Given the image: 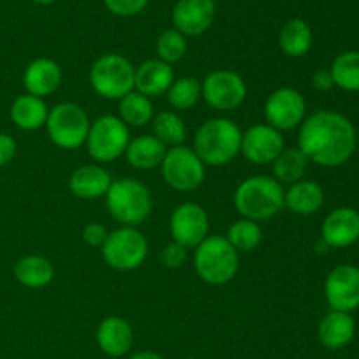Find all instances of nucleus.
<instances>
[{"instance_id": "obj_14", "label": "nucleus", "mask_w": 359, "mask_h": 359, "mask_svg": "<svg viewBox=\"0 0 359 359\" xmlns=\"http://www.w3.org/2000/svg\"><path fill=\"white\" fill-rule=\"evenodd\" d=\"M325 297L332 311L354 312L359 309V269L354 265H340L328 273L325 283Z\"/></svg>"}, {"instance_id": "obj_35", "label": "nucleus", "mask_w": 359, "mask_h": 359, "mask_svg": "<svg viewBox=\"0 0 359 359\" xmlns=\"http://www.w3.org/2000/svg\"><path fill=\"white\" fill-rule=\"evenodd\" d=\"M147 4L149 0H104V6L107 7L109 13L121 18L137 16L146 9Z\"/></svg>"}, {"instance_id": "obj_2", "label": "nucleus", "mask_w": 359, "mask_h": 359, "mask_svg": "<svg viewBox=\"0 0 359 359\" xmlns=\"http://www.w3.org/2000/svg\"><path fill=\"white\" fill-rule=\"evenodd\" d=\"M242 132L231 119H207L196 130L193 151L209 167H223L241 154Z\"/></svg>"}, {"instance_id": "obj_20", "label": "nucleus", "mask_w": 359, "mask_h": 359, "mask_svg": "<svg viewBox=\"0 0 359 359\" xmlns=\"http://www.w3.org/2000/svg\"><path fill=\"white\" fill-rule=\"evenodd\" d=\"M174 69L161 60H146L135 69V91L144 97H161L174 83Z\"/></svg>"}, {"instance_id": "obj_21", "label": "nucleus", "mask_w": 359, "mask_h": 359, "mask_svg": "<svg viewBox=\"0 0 359 359\" xmlns=\"http://www.w3.org/2000/svg\"><path fill=\"white\" fill-rule=\"evenodd\" d=\"M112 177L100 165H84L70 175L69 188L74 196L81 200H97L107 195Z\"/></svg>"}, {"instance_id": "obj_19", "label": "nucleus", "mask_w": 359, "mask_h": 359, "mask_svg": "<svg viewBox=\"0 0 359 359\" xmlns=\"http://www.w3.org/2000/svg\"><path fill=\"white\" fill-rule=\"evenodd\" d=\"M62 69L51 58H37L28 63L23 74V84L28 95L44 98L55 93L62 84Z\"/></svg>"}, {"instance_id": "obj_39", "label": "nucleus", "mask_w": 359, "mask_h": 359, "mask_svg": "<svg viewBox=\"0 0 359 359\" xmlns=\"http://www.w3.org/2000/svg\"><path fill=\"white\" fill-rule=\"evenodd\" d=\"M312 86H314L318 91L332 90V88L335 86V83H333L332 72H330V70H326V69L316 70L314 76H312Z\"/></svg>"}, {"instance_id": "obj_26", "label": "nucleus", "mask_w": 359, "mask_h": 359, "mask_svg": "<svg viewBox=\"0 0 359 359\" xmlns=\"http://www.w3.org/2000/svg\"><path fill=\"white\" fill-rule=\"evenodd\" d=\"M49 109L42 98L34 95H20L11 105V119L18 128L25 132H35V130L46 126Z\"/></svg>"}, {"instance_id": "obj_10", "label": "nucleus", "mask_w": 359, "mask_h": 359, "mask_svg": "<svg viewBox=\"0 0 359 359\" xmlns=\"http://www.w3.org/2000/svg\"><path fill=\"white\" fill-rule=\"evenodd\" d=\"M163 181L175 191H195L205 179V165L186 146L170 147L160 165Z\"/></svg>"}, {"instance_id": "obj_37", "label": "nucleus", "mask_w": 359, "mask_h": 359, "mask_svg": "<svg viewBox=\"0 0 359 359\" xmlns=\"http://www.w3.org/2000/svg\"><path fill=\"white\" fill-rule=\"evenodd\" d=\"M109 237V230L100 223H88L83 228V241L90 248H102Z\"/></svg>"}, {"instance_id": "obj_41", "label": "nucleus", "mask_w": 359, "mask_h": 359, "mask_svg": "<svg viewBox=\"0 0 359 359\" xmlns=\"http://www.w3.org/2000/svg\"><path fill=\"white\" fill-rule=\"evenodd\" d=\"M35 4H39V6H49V4L56 2V0H34Z\"/></svg>"}, {"instance_id": "obj_8", "label": "nucleus", "mask_w": 359, "mask_h": 359, "mask_svg": "<svg viewBox=\"0 0 359 359\" xmlns=\"http://www.w3.org/2000/svg\"><path fill=\"white\" fill-rule=\"evenodd\" d=\"M100 249L102 258L111 269L118 272H132L146 262L149 244L142 231L135 226H121L109 233Z\"/></svg>"}, {"instance_id": "obj_16", "label": "nucleus", "mask_w": 359, "mask_h": 359, "mask_svg": "<svg viewBox=\"0 0 359 359\" xmlns=\"http://www.w3.org/2000/svg\"><path fill=\"white\" fill-rule=\"evenodd\" d=\"M216 18V0H177L172 11V23L182 35L198 37L205 34Z\"/></svg>"}, {"instance_id": "obj_25", "label": "nucleus", "mask_w": 359, "mask_h": 359, "mask_svg": "<svg viewBox=\"0 0 359 359\" xmlns=\"http://www.w3.org/2000/svg\"><path fill=\"white\" fill-rule=\"evenodd\" d=\"M167 154V146L161 144L154 135H139L130 140L125 151L126 161L135 170H153L160 167Z\"/></svg>"}, {"instance_id": "obj_7", "label": "nucleus", "mask_w": 359, "mask_h": 359, "mask_svg": "<svg viewBox=\"0 0 359 359\" xmlns=\"http://www.w3.org/2000/svg\"><path fill=\"white\" fill-rule=\"evenodd\" d=\"M91 121L86 111L72 102H62L49 111L46 132L60 149L74 151L86 144Z\"/></svg>"}, {"instance_id": "obj_13", "label": "nucleus", "mask_w": 359, "mask_h": 359, "mask_svg": "<svg viewBox=\"0 0 359 359\" xmlns=\"http://www.w3.org/2000/svg\"><path fill=\"white\" fill-rule=\"evenodd\" d=\"M170 235L182 248H198L209 237V216L205 209L195 202H184L174 209L170 216Z\"/></svg>"}, {"instance_id": "obj_6", "label": "nucleus", "mask_w": 359, "mask_h": 359, "mask_svg": "<svg viewBox=\"0 0 359 359\" xmlns=\"http://www.w3.org/2000/svg\"><path fill=\"white\" fill-rule=\"evenodd\" d=\"M90 84L102 98L121 100L135 90V67L118 53L102 55L91 65Z\"/></svg>"}, {"instance_id": "obj_30", "label": "nucleus", "mask_w": 359, "mask_h": 359, "mask_svg": "<svg viewBox=\"0 0 359 359\" xmlns=\"http://www.w3.org/2000/svg\"><path fill=\"white\" fill-rule=\"evenodd\" d=\"M153 135L165 146H184L188 130L177 112L163 111L153 118Z\"/></svg>"}, {"instance_id": "obj_23", "label": "nucleus", "mask_w": 359, "mask_h": 359, "mask_svg": "<svg viewBox=\"0 0 359 359\" xmlns=\"http://www.w3.org/2000/svg\"><path fill=\"white\" fill-rule=\"evenodd\" d=\"M325 203V191L314 181H298L284 191V205L294 214L311 216L316 214Z\"/></svg>"}, {"instance_id": "obj_32", "label": "nucleus", "mask_w": 359, "mask_h": 359, "mask_svg": "<svg viewBox=\"0 0 359 359\" xmlns=\"http://www.w3.org/2000/svg\"><path fill=\"white\" fill-rule=\"evenodd\" d=\"M226 241L233 245L237 252H249L255 251L263 241V230L256 221L242 219L235 221L230 228H228Z\"/></svg>"}, {"instance_id": "obj_1", "label": "nucleus", "mask_w": 359, "mask_h": 359, "mask_svg": "<svg viewBox=\"0 0 359 359\" xmlns=\"http://www.w3.org/2000/svg\"><path fill=\"white\" fill-rule=\"evenodd\" d=\"M358 146L354 125L333 111H319L304 119L298 132V149L321 167H340L351 160Z\"/></svg>"}, {"instance_id": "obj_34", "label": "nucleus", "mask_w": 359, "mask_h": 359, "mask_svg": "<svg viewBox=\"0 0 359 359\" xmlns=\"http://www.w3.org/2000/svg\"><path fill=\"white\" fill-rule=\"evenodd\" d=\"M186 51H188V42H186V37L181 32L175 30V28H168V30L161 32L156 41L158 60L172 65V63L184 58Z\"/></svg>"}, {"instance_id": "obj_38", "label": "nucleus", "mask_w": 359, "mask_h": 359, "mask_svg": "<svg viewBox=\"0 0 359 359\" xmlns=\"http://www.w3.org/2000/svg\"><path fill=\"white\" fill-rule=\"evenodd\" d=\"M16 140L7 133H0V167H6L16 156Z\"/></svg>"}, {"instance_id": "obj_3", "label": "nucleus", "mask_w": 359, "mask_h": 359, "mask_svg": "<svg viewBox=\"0 0 359 359\" xmlns=\"http://www.w3.org/2000/svg\"><path fill=\"white\" fill-rule=\"evenodd\" d=\"M233 203L242 217L259 223L283 210L284 188L270 175H252L237 186Z\"/></svg>"}, {"instance_id": "obj_27", "label": "nucleus", "mask_w": 359, "mask_h": 359, "mask_svg": "<svg viewBox=\"0 0 359 359\" xmlns=\"http://www.w3.org/2000/svg\"><path fill=\"white\" fill-rule=\"evenodd\" d=\"M312 41H314V35H312L311 27L307 21L300 18L286 21L279 32V46L284 55L290 58H300L307 55L312 48Z\"/></svg>"}, {"instance_id": "obj_18", "label": "nucleus", "mask_w": 359, "mask_h": 359, "mask_svg": "<svg viewBox=\"0 0 359 359\" xmlns=\"http://www.w3.org/2000/svg\"><path fill=\"white\" fill-rule=\"evenodd\" d=\"M97 344L104 354L111 358H123L133 346V330L126 319L109 316L102 319L97 328Z\"/></svg>"}, {"instance_id": "obj_28", "label": "nucleus", "mask_w": 359, "mask_h": 359, "mask_svg": "<svg viewBox=\"0 0 359 359\" xmlns=\"http://www.w3.org/2000/svg\"><path fill=\"white\" fill-rule=\"evenodd\" d=\"M311 161L298 147H284L283 153L272 163V177L280 184H294L302 181Z\"/></svg>"}, {"instance_id": "obj_17", "label": "nucleus", "mask_w": 359, "mask_h": 359, "mask_svg": "<svg viewBox=\"0 0 359 359\" xmlns=\"http://www.w3.org/2000/svg\"><path fill=\"white\" fill-rule=\"evenodd\" d=\"M321 238L328 248H349L359 241V212L351 207H339L326 216Z\"/></svg>"}, {"instance_id": "obj_29", "label": "nucleus", "mask_w": 359, "mask_h": 359, "mask_svg": "<svg viewBox=\"0 0 359 359\" xmlns=\"http://www.w3.org/2000/svg\"><path fill=\"white\" fill-rule=\"evenodd\" d=\"M119 119L125 123L126 126H146L153 121L154 118V107L151 98L144 97L142 93L133 90L126 97L119 100Z\"/></svg>"}, {"instance_id": "obj_4", "label": "nucleus", "mask_w": 359, "mask_h": 359, "mask_svg": "<svg viewBox=\"0 0 359 359\" xmlns=\"http://www.w3.org/2000/svg\"><path fill=\"white\" fill-rule=\"evenodd\" d=\"M105 205L112 219L123 226H137L149 217L153 210V196L146 184L132 177L112 181Z\"/></svg>"}, {"instance_id": "obj_36", "label": "nucleus", "mask_w": 359, "mask_h": 359, "mask_svg": "<svg viewBox=\"0 0 359 359\" xmlns=\"http://www.w3.org/2000/svg\"><path fill=\"white\" fill-rule=\"evenodd\" d=\"M161 259H163V265L167 266V269L170 270L181 269V266L186 263V259H188V249L175 244V242H172V244H168L167 248L163 249V252H161Z\"/></svg>"}, {"instance_id": "obj_9", "label": "nucleus", "mask_w": 359, "mask_h": 359, "mask_svg": "<svg viewBox=\"0 0 359 359\" xmlns=\"http://www.w3.org/2000/svg\"><path fill=\"white\" fill-rule=\"evenodd\" d=\"M130 144V130L118 116H100L90 126L86 149L97 163H111L123 156Z\"/></svg>"}, {"instance_id": "obj_33", "label": "nucleus", "mask_w": 359, "mask_h": 359, "mask_svg": "<svg viewBox=\"0 0 359 359\" xmlns=\"http://www.w3.org/2000/svg\"><path fill=\"white\" fill-rule=\"evenodd\" d=\"M167 97L175 111H188L202 98V83L195 77H179L168 88Z\"/></svg>"}, {"instance_id": "obj_24", "label": "nucleus", "mask_w": 359, "mask_h": 359, "mask_svg": "<svg viewBox=\"0 0 359 359\" xmlns=\"http://www.w3.org/2000/svg\"><path fill=\"white\" fill-rule=\"evenodd\" d=\"M14 277L28 290H41L55 279V266L48 258L39 255L23 256L14 265Z\"/></svg>"}, {"instance_id": "obj_5", "label": "nucleus", "mask_w": 359, "mask_h": 359, "mask_svg": "<svg viewBox=\"0 0 359 359\" xmlns=\"http://www.w3.org/2000/svg\"><path fill=\"white\" fill-rule=\"evenodd\" d=\"M195 249V270L203 283L224 286L235 279L238 272V252L226 237L210 235Z\"/></svg>"}, {"instance_id": "obj_40", "label": "nucleus", "mask_w": 359, "mask_h": 359, "mask_svg": "<svg viewBox=\"0 0 359 359\" xmlns=\"http://www.w3.org/2000/svg\"><path fill=\"white\" fill-rule=\"evenodd\" d=\"M130 359H165L163 356H160L158 353H151V351H142V353L133 354Z\"/></svg>"}, {"instance_id": "obj_11", "label": "nucleus", "mask_w": 359, "mask_h": 359, "mask_svg": "<svg viewBox=\"0 0 359 359\" xmlns=\"http://www.w3.org/2000/svg\"><path fill=\"white\" fill-rule=\"evenodd\" d=\"M202 98L216 111H233L248 98V84L233 70H214L202 81Z\"/></svg>"}, {"instance_id": "obj_22", "label": "nucleus", "mask_w": 359, "mask_h": 359, "mask_svg": "<svg viewBox=\"0 0 359 359\" xmlns=\"http://www.w3.org/2000/svg\"><path fill=\"white\" fill-rule=\"evenodd\" d=\"M354 335H356V321L347 312H328L318 326L319 342L330 351H340L347 347L353 342Z\"/></svg>"}, {"instance_id": "obj_12", "label": "nucleus", "mask_w": 359, "mask_h": 359, "mask_svg": "<svg viewBox=\"0 0 359 359\" xmlns=\"http://www.w3.org/2000/svg\"><path fill=\"white\" fill-rule=\"evenodd\" d=\"M266 125L279 132H287L304 123L307 114V102L304 95L294 88H277L265 102Z\"/></svg>"}, {"instance_id": "obj_15", "label": "nucleus", "mask_w": 359, "mask_h": 359, "mask_svg": "<svg viewBox=\"0 0 359 359\" xmlns=\"http://www.w3.org/2000/svg\"><path fill=\"white\" fill-rule=\"evenodd\" d=\"M283 151V132L270 125H255L242 133L241 154L251 163L272 165Z\"/></svg>"}, {"instance_id": "obj_31", "label": "nucleus", "mask_w": 359, "mask_h": 359, "mask_svg": "<svg viewBox=\"0 0 359 359\" xmlns=\"http://www.w3.org/2000/svg\"><path fill=\"white\" fill-rule=\"evenodd\" d=\"M330 72L335 86L356 93L359 91V51H346L337 56Z\"/></svg>"}]
</instances>
